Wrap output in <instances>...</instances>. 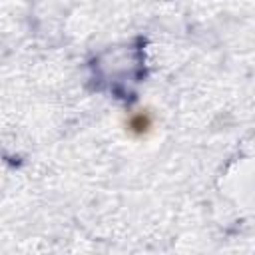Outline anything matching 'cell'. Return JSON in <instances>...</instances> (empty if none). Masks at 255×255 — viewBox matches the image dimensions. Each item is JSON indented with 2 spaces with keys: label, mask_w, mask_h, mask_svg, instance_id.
Masks as SVG:
<instances>
[{
  "label": "cell",
  "mask_w": 255,
  "mask_h": 255,
  "mask_svg": "<svg viewBox=\"0 0 255 255\" xmlns=\"http://www.w3.org/2000/svg\"><path fill=\"white\" fill-rule=\"evenodd\" d=\"M128 129L133 133V135H145L149 129H151V118L147 112H139V114H133L129 120H128Z\"/></svg>",
  "instance_id": "cell-1"
}]
</instances>
